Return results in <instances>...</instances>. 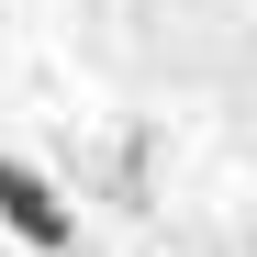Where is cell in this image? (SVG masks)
<instances>
[{
	"instance_id": "6da1fadb",
	"label": "cell",
	"mask_w": 257,
	"mask_h": 257,
	"mask_svg": "<svg viewBox=\"0 0 257 257\" xmlns=\"http://www.w3.org/2000/svg\"><path fill=\"white\" fill-rule=\"evenodd\" d=\"M0 224H12L34 257H67V246H78V212L56 201V179H45V168H34V157H12V146H0Z\"/></svg>"
}]
</instances>
